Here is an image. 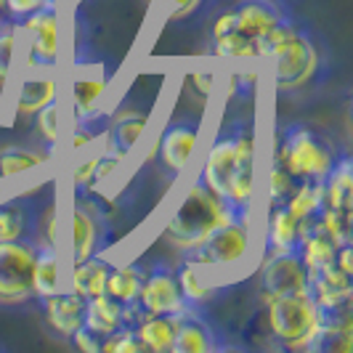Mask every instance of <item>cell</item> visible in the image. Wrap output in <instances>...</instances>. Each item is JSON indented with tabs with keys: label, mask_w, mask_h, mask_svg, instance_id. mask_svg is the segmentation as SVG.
Masks as SVG:
<instances>
[{
	"label": "cell",
	"mask_w": 353,
	"mask_h": 353,
	"mask_svg": "<svg viewBox=\"0 0 353 353\" xmlns=\"http://www.w3.org/2000/svg\"><path fill=\"white\" fill-rule=\"evenodd\" d=\"M271 56L276 61V88H303L319 67V48L314 35L295 19H284L274 30L258 37V59Z\"/></svg>",
	"instance_id": "obj_2"
},
{
	"label": "cell",
	"mask_w": 353,
	"mask_h": 353,
	"mask_svg": "<svg viewBox=\"0 0 353 353\" xmlns=\"http://www.w3.org/2000/svg\"><path fill=\"white\" fill-rule=\"evenodd\" d=\"M143 279V265H112L109 274H106L104 284V295H109L112 301H117L120 305L130 308V305H139V290H141Z\"/></svg>",
	"instance_id": "obj_28"
},
{
	"label": "cell",
	"mask_w": 353,
	"mask_h": 353,
	"mask_svg": "<svg viewBox=\"0 0 353 353\" xmlns=\"http://www.w3.org/2000/svg\"><path fill=\"white\" fill-rule=\"evenodd\" d=\"M37 212L32 202L27 199H6L0 202V242H14V239H35Z\"/></svg>",
	"instance_id": "obj_22"
},
{
	"label": "cell",
	"mask_w": 353,
	"mask_h": 353,
	"mask_svg": "<svg viewBox=\"0 0 353 353\" xmlns=\"http://www.w3.org/2000/svg\"><path fill=\"white\" fill-rule=\"evenodd\" d=\"M284 205L301 223L316 221L324 210V181H301Z\"/></svg>",
	"instance_id": "obj_31"
},
{
	"label": "cell",
	"mask_w": 353,
	"mask_h": 353,
	"mask_svg": "<svg viewBox=\"0 0 353 353\" xmlns=\"http://www.w3.org/2000/svg\"><path fill=\"white\" fill-rule=\"evenodd\" d=\"M96 157H99V152H96V154H88V157H83V159H77V162L72 165V189H74V194H85V192L90 189Z\"/></svg>",
	"instance_id": "obj_38"
},
{
	"label": "cell",
	"mask_w": 353,
	"mask_h": 353,
	"mask_svg": "<svg viewBox=\"0 0 353 353\" xmlns=\"http://www.w3.org/2000/svg\"><path fill=\"white\" fill-rule=\"evenodd\" d=\"M43 305V316L48 321L53 332L64 340H70L80 327H83V314H85V298L72 292V290H61V292H53L46 298H37Z\"/></svg>",
	"instance_id": "obj_16"
},
{
	"label": "cell",
	"mask_w": 353,
	"mask_h": 353,
	"mask_svg": "<svg viewBox=\"0 0 353 353\" xmlns=\"http://www.w3.org/2000/svg\"><path fill=\"white\" fill-rule=\"evenodd\" d=\"M19 43H21V30H19V24L11 21V19H3V21H0V83H6V77L11 74Z\"/></svg>",
	"instance_id": "obj_35"
},
{
	"label": "cell",
	"mask_w": 353,
	"mask_h": 353,
	"mask_svg": "<svg viewBox=\"0 0 353 353\" xmlns=\"http://www.w3.org/2000/svg\"><path fill=\"white\" fill-rule=\"evenodd\" d=\"M276 141V154L298 181H324L330 168L335 165L337 149L332 141L301 123L287 125Z\"/></svg>",
	"instance_id": "obj_4"
},
{
	"label": "cell",
	"mask_w": 353,
	"mask_h": 353,
	"mask_svg": "<svg viewBox=\"0 0 353 353\" xmlns=\"http://www.w3.org/2000/svg\"><path fill=\"white\" fill-rule=\"evenodd\" d=\"M252 248V221L226 218L192 250L181 252L186 261L199 263L205 268L215 265H234L239 263Z\"/></svg>",
	"instance_id": "obj_7"
},
{
	"label": "cell",
	"mask_w": 353,
	"mask_h": 353,
	"mask_svg": "<svg viewBox=\"0 0 353 353\" xmlns=\"http://www.w3.org/2000/svg\"><path fill=\"white\" fill-rule=\"evenodd\" d=\"M178 284H181V292H183V303L186 305H194V308H202L205 303L212 298V287L205 276V265L192 263L183 258V263L176 268Z\"/></svg>",
	"instance_id": "obj_32"
},
{
	"label": "cell",
	"mask_w": 353,
	"mask_h": 353,
	"mask_svg": "<svg viewBox=\"0 0 353 353\" xmlns=\"http://www.w3.org/2000/svg\"><path fill=\"white\" fill-rule=\"evenodd\" d=\"M176 316L178 324L170 353H212L221 348L218 345V332H215L212 321L205 316L202 308L183 305Z\"/></svg>",
	"instance_id": "obj_14"
},
{
	"label": "cell",
	"mask_w": 353,
	"mask_h": 353,
	"mask_svg": "<svg viewBox=\"0 0 353 353\" xmlns=\"http://www.w3.org/2000/svg\"><path fill=\"white\" fill-rule=\"evenodd\" d=\"M3 19H8V17H6V14H3V8H0V21H3Z\"/></svg>",
	"instance_id": "obj_43"
},
{
	"label": "cell",
	"mask_w": 353,
	"mask_h": 353,
	"mask_svg": "<svg viewBox=\"0 0 353 353\" xmlns=\"http://www.w3.org/2000/svg\"><path fill=\"white\" fill-rule=\"evenodd\" d=\"M51 157L48 149L30 146V143H6L0 146V178H14L19 173L35 170Z\"/></svg>",
	"instance_id": "obj_30"
},
{
	"label": "cell",
	"mask_w": 353,
	"mask_h": 353,
	"mask_svg": "<svg viewBox=\"0 0 353 353\" xmlns=\"http://www.w3.org/2000/svg\"><path fill=\"white\" fill-rule=\"evenodd\" d=\"M202 178L226 205L231 218L252 221L255 196V123L236 117L226 123L212 139Z\"/></svg>",
	"instance_id": "obj_1"
},
{
	"label": "cell",
	"mask_w": 353,
	"mask_h": 353,
	"mask_svg": "<svg viewBox=\"0 0 353 353\" xmlns=\"http://www.w3.org/2000/svg\"><path fill=\"white\" fill-rule=\"evenodd\" d=\"M196 139H199V120L196 117H178L168 125L159 136V165L168 173V178L173 181L178 178L189 159L194 154Z\"/></svg>",
	"instance_id": "obj_13"
},
{
	"label": "cell",
	"mask_w": 353,
	"mask_h": 353,
	"mask_svg": "<svg viewBox=\"0 0 353 353\" xmlns=\"http://www.w3.org/2000/svg\"><path fill=\"white\" fill-rule=\"evenodd\" d=\"M234 17L239 21V27L258 43V37L274 30L279 21L290 19V11L279 0H239L234 6Z\"/></svg>",
	"instance_id": "obj_19"
},
{
	"label": "cell",
	"mask_w": 353,
	"mask_h": 353,
	"mask_svg": "<svg viewBox=\"0 0 353 353\" xmlns=\"http://www.w3.org/2000/svg\"><path fill=\"white\" fill-rule=\"evenodd\" d=\"M109 268H112V263L104 261L101 255H90L80 263H70V268H67V290L83 295L85 301L101 295Z\"/></svg>",
	"instance_id": "obj_23"
},
{
	"label": "cell",
	"mask_w": 353,
	"mask_h": 353,
	"mask_svg": "<svg viewBox=\"0 0 353 353\" xmlns=\"http://www.w3.org/2000/svg\"><path fill=\"white\" fill-rule=\"evenodd\" d=\"M109 226L90 194H74L70 210V263L99 255L109 245Z\"/></svg>",
	"instance_id": "obj_9"
},
{
	"label": "cell",
	"mask_w": 353,
	"mask_h": 353,
	"mask_svg": "<svg viewBox=\"0 0 353 353\" xmlns=\"http://www.w3.org/2000/svg\"><path fill=\"white\" fill-rule=\"evenodd\" d=\"M35 245L59 250V208H56V202H51L46 210L37 215Z\"/></svg>",
	"instance_id": "obj_37"
},
{
	"label": "cell",
	"mask_w": 353,
	"mask_h": 353,
	"mask_svg": "<svg viewBox=\"0 0 353 353\" xmlns=\"http://www.w3.org/2000/svg\"><path fill=\"white\" fill-rule=\"evenodd\" d=\"M290 292H308V271L303 263L298 245L265 255L261 265V295L263 301Z\"/></svg>",
	"instance_id": "obj_11"
},
{
	"label": "cell",
	"mask_w": 353,
	"mask_h": 353,
	"mask_svg": "<svg viewBox=\"0 0 353 353\" xmlns=\"http://www.w3.org/2000/svg\"><path fill=\"white\" fill-rule=\"evenodd\" d=\"M176 314H146V316H141V321L136 324V332L141 337L146 351L170 353L173 337H176V324H178Z\"/></svg>",
	"instance_id": "obj_29"
},
{
	"label": "cell",
	"mask_w": 353,
	"mask_h": 353,
	"mask_svg": "<svg viewBox=\"0 0 353 353\" xmlns=\"http://www.w3.org/2000/svg\"><path fill=\"white\" fill-rule=\"evenodd\" d=\"M35 239L0 242V303H24L35 298Z\"/></svg>",
	"instance_id": "obj_8"
},
{
	"label": "cell",
	"mask_w": 353,
	"mask_h": 353,
	"mask_svg": "<svg viewBox=\"0 0 353 353\" xmlns=\"http://www.w3.org/2000/svg\"><path fill=\"white\" fill-rule=\"evenodd\" d=\"M70 343L83 353H101V335L90 332L85 327H80V330L70 337Z\"/></svg>",
	"instance_id": "obj_41"
},
{
	"label": "cell",
	"mask_w": 353,
	"mask_h": 353,
	"mask_svg": "<svg viewBox=\"0 0 353 353\" xmlns=\"http://www.w3.org/2000/svg\"><path fill=\"white\" fill-rule=\"evenodd\" d=\"M324 210L353 215V162L348 152H337L335 165L324 176Z\"/></svg>",
	"instance_id": "obj_21"
},
{
	"label": "cell",
	"mask_w": 353,
	"mask_h": 353,
	"mask_svg": "<svg viewBox=\"0 0 353 353\" xmlns=\"http://www.w3.org/2000/svg\"><path fill=\"white\" fill-rule=\"evenodd\" d=\"M308 295L314 298L319 308L348 303L353 295V276L340 271L335 263L324 265V268L308 274Z\"/></svg>",
	"instance_id": "obj_20"
},
{
	"label": "cell",
	"mask_w": 353,
	"mask_h": 353,
	"mask_svg": "<svg viewBox=\"0 0 353 353\" xmlns=\"http://www.w3.org/2000/svg\"><path fill=\"white\" fill-rule=\"evenodd\" d=\"M226 218H231V212L226 210V205L218 199V194L205 183V178L199 173L192 181V186H189L186 196L181 199L176 212L170 215L168 226L162 231V239H165V245H170L178 252H186L194 245H199Z\"/></svg>",
	"instance_id": "obj_3"
},
{
	"label": "cell",
	"mask_w": 353,
	"mask_h": 353,
	"mask_svg": "<svg viewBox=\"0 0 353 353\" xmlns=\"http://www.w3.org/2000/svg\"><path fill=\"white\" fill-rule=\"evenodd\" d=\"M301 181L292 176L290 170H287V165L282 162L279 154H274L271 159V168H268V208H274V205H284L290 194L295 192V186H298Z\"/></svg>",
	"instance_id": "obj_34"
},
{
	"label": "cell",
	"mask_w": 353,
	"mask_h": 353,
	"mask_svg": "<svg viewBox=\"0 0 353 353\" xmlns=\"http://www.w3.org/2000/svg\"><path fill=\"white\" fill-rule=\"evenodd\" d=\"M37 123V133L46 143V149L53 154L56 143L61 139V130H64V106H61V99H53L51 104H46L40 112L35 114Z\"/></svg>",
	"instance_id": "obj_33"
},
{
	"label": "cell",
	"mask_w": 353,
	"mask_h": 353,
	"mask_svg": "<svg viewBox=\"0 0 353 353\" xmlns=\"http://www.w3.org/2000/svg\"><path fill=\"white\" fill-rule=\"evenodd\" d=\"M59 80L51 74H43V77H24L17 93V112L19 117H35L37 112L46 104H51L53 99H59Z\"/></svg>",
	"instance_id": "obj_25"
},
{
	"label": "cell",
	"mask_w": 353,
	"mask_h": 353,
	"mask_svg": "<svg viewBox=\"0 0 353 353\" xmlns=\"http://www.w3.org/2000/svg\"><path fill=\"white\" fill-rule=\"evenodd\" d=\"M146 125H149V112H141V109H123V112H117L104 130V149H109L117 157L125 159L136 149V143L141 141Z\"/></svg>",
	"instance_id": "obj_18"
},
{
	"label": "cell",
	"mask_w": 353,
	"mask_h": 353,
	"mask_svg": "<svg viewBox=\"0 0 353 353\" xmlns=\"http://www.w3.org/2000/svg\"><path fill=\"white\" fill-rule=\"evenodd\" d=\"M162 3L170 6V17L173 19H189L202 6V0H162Z\"/></svg>",
	"instance_id": "obj_42"
},
{
	"label": "cell",
	"mask_w": 353,
	"mask_h": 353,
	"mask_svg": "<svg viewBox=\"0 0 353 353\" xmlns=\"http://www.w3.org/2000/svg\"><path fill=\"white\" fill-rule=\"evenodd\" d=\"M210 48L212 56L226 59V61H252V59H258V43L239 27V21L234 17V8H226L212 21Z\"/></svg>",
	"instance_id": "obj_15"
},
{
	"label": "cell",
	"mask_w": 353,
	"mask_h": 353,
	"mask_svg": "<svg viewBox=\"0 0 353 353\" xmlns=\"http://www.w3.org/2000/svg\"><path fill=\"white\" fill-rule=\"evenodd\" d=\"M301 236V221L290 212L287 205H274L268 208V226H265V255L290 250L298 245Z\"/></svg>",
	"instance_id": "obj_24"
},
{
	"label": "cell",
	"mask_w": 353,
	"mask_h": 353,
	"mask_svg": "<svg viewBox=\"0 0 353 353\" xmlns=\"http://www.w3.org/2000/svg\"><path fill=\"white\" fill-rule=\"evenodd\" d=\"M212 83H215L212 70H196V72H192V74H186V80H183L186 90H189L194 99H199V101H208V96H210V90H212Z\"/></svg>",
	"instance_id": "obj_39"
},
{
	"label": "cell",
	"mask_w": 353,
	"mask_h": 353,
	"mask_svg": "<svg viewBox=\"0 0 353 353\" xmlns=\"http://www.w3.org/2000/svg\"><path fill=\"white\" fill-rule=\"evenodd\" d=\"M183 305L186 303H183L176 268L165 261L143 265V279L139 290V308L143 316L146 314H176Z\"/></svg>",
	"instance_id": "obj_10"
},
{
	"label": "cell",
	"mask_w": 353,
	"mask_h": 353,
	"mask_svg": "<svg viewBox=\"0 0 353 353\" xmlns=\"http://www.w3.org/2000/svg\"><path fill=\"white\" fill-rule=\"evenodd\" d=\"M64 261L61 252L53 248H43L37 245L35 252V271H32V284H35V298H46L53 292L64 290Z\"/></svg>",
	"instance_id": "obj_26"
},
{
	"label": "cell",
	"mask_w": 353,
	"mask_h": 353,
	"mask_svg": "<svg viewBox=\"0 0 353 353\" xmlns=\"http://www.w3.org/2000/svg\"><path fill=\"white\" fill-rule=\"evenodd\" d=\"M106 88H109V74H90V77H72L70 96H67V109H70L72 123H85V120H99L101 117V104H104Z\"/></svg>",
	"instance_id": "obj_17"
},
{
	"label": "cell",
	"mask_w": 353,
	"mask_h": 353,
	"mask_svg": "<svg viewBox=\"0 0 353 353\" xmlns=\"http://www.w3.org/2000/svg\"><path fill=\"white\" fill-rule=\"evenodd\" d=\"M141 351H146V348H143L136 327H130V324H123L120 330H114V332L101 337V353H141Z\"/></svg>",
	"instance_id": "obj_36"
},
{
	"label": "cell",
	"mask_w": 353,
	"mask_h": 353,
	"mask_svg": "<svg viewBox=\"0 0 353 353\" xmlns=\"http://www.w3.org/2000/svg\"><path fill=\"white\" fill-rule=\"evenodd\" d=\"M265 314H268V327L271 335L290 351H303L305 340L311 337L316 327V303L308 292H290V295H276L268 298Z\"/></svg>",
	"instance_id": "obj_5"
},
{
	"label": "cell",
	"mask_w": 353,
	"mask_h": 353,
	"mask_svg": "<svg viewBox=\"0 0 353 353\" xmlns=\"http://www.w3.org/2000/svg\"><path fill=\"white\" fill-rule=\"evenodd\" d=\"M24 40V64L30 70H53L64 51V21L61 8H40L19 21Z\"/></svg>",
	"instance_id": "obj_6"
},
{
	"label": "cell",
	"mask_w": 353,
	"mask_h": 353,
	"mask_svg": "<svg viewBox=\"0 0 353 353\" xmlns=\"http://www.w3.org/2000/svg\"><path fill=\"white\" fill-rule=\"evenodd\" d=\"M319 308V305H316ZM353 348V311L351 301L319 308L316 327L305 340V353H348Z\"/></svg>",
	"instance_id": "obj_12"
},
{
	"label": "cell",
	"mask_w": 353,
	"mask_h": 353,
	"mask_svg": "<svg viewBox=\"0 0 353 353\" xmlns=\"http://www.w3.org/2000/svg\"><path fill=\"white\" fill-rule=\"evenodd\" d=\"M255 83H258V72L250 70V67L248 70H239L231 77V96L239 99V101H248V99H252Z\"/></svg>",
	"instance_id": "obj_40"
},
{
	"label": "cell",
	"mask_w": 353,
	"mask_h": 353,
	"mask_svg": "<svg viewBox=\"0 0 353 353\" xmlns=\"http://www.w3.org/2000/svg\"><path fill=\"white\" fill-rule=\"evenodd\" d=\"M123 324H128L125 316V305H120L117 301H112L109 295H96L85 301V314H83V327L96 332V335H109L114 330H120Z\"/></svg>",
	"instance_id": "obj_27"
}]
</instances>
